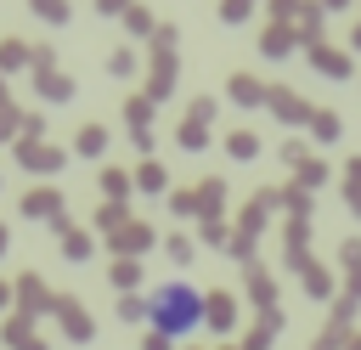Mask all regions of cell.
<instances>
[{
  "instance_id": "6da1fadb",
  "label": "cell",
  "mask_w": 361,
  "mask_h": 350,
  "mask_svg": "<svg viewBox=\"0 0 361 350\" xmlns=\"http://www.w3.org/2000/svg\"><path fill=\"white\" fill-rule=\"evenodd\" d=\"M141 322L158 339H186V333H197L209 322V294L192 288V282H180V277H169V282H158L141 299Z\"/></svg>"
},
{
  "instance_id": "7a4b0ae2",
  "label": "cell",
  "mask_w": 361,
  "mask_h": 350,
  "mask_svg": "<svg viewBox=\"0 0 361 350\" xmlns=\"http://www.w3.org/2000/svg\"><path fill=\"white\" fill-rule=\"evenodd\" d=\"M310 62H316V68H322V73H333V79H344V73H350V62H344V56H338V51H333V45H322V40H316V45H310Z\"/></svg>"
},
{
  "instance_id": "3957f363",
  "label": "cell",
  "mask_w": 361,
  "mask_h": 350,
  "mask_svg": "<svg viewBox=\"0 0 361 350\" xmlns=\"http://www.w3.org/2000/svg\"><path fill=\"white\" fill-rule=\"evenodd\" d=\"M23 62H28V45L23 40H6L0 45V68H23Z\"/></svg>"
},
{
  "instance_id": "277c9868",
  "label": "cell",
  "mask_w": 361,
  "mask_h": 350,
  "mask_svg": "<svg viewBox=\"0 0 361 350\" xmlns=\"http://www.w3.org/2000/svg\"><path fill=\"white\" fill-rule=\"evenodd\" d=\"M28 6H34L45 23H68V6H62V0H28Z\"/></svg>"
},
{
  "instance_id": "5b68a950",
  "label": "cell",
  "mask_w": 361,
  "mask_h": 350,
  "mask_svg": "<svg viewBox=\"0 0 361 350\" xmlns=\"http://www.w3.org/2000/svg\"><path fill=\"white\" fill-rule=\"evenodd\" d=\"M259 45H265V56H288V51H282V45H288V34H282V28H276V34L265 28V40H259Z\"/></svg>"
},
{
  "instance_id": "8992f818",
  "label": "cell",
  "mask_w": 361,
  "mask_h": 350,
  "mask_svg": "<svg viewBox=\"0 0 361 350\" xmlns=\"http://www.w3.org/2000/svg\"><path fill=\"white\" fill-rule=\"evenodd\" d=\"M220 17H226V23H243V17H248V0H220Z\"/></svg>"
},
{
  "instance_id": "52a82bcc",
  "label": "cell",
  "mask_w": 361,
  "mask_h": 350,
  "mask_svg": "<svg viewBox=\"0 0 361 350\" xmlns=\"http://www.w3.org/2000/svg\"><path fill=\"white\" fill-rule=\"evenodd\" d=\"M79 147H85V152H96V147H102V130H96V124H85V130H79Z\"/></svg>"
},
{
  "instance_id": "ba28073f",
  "label": "cell",
  "mask_w": 361,
  "mask_h": 350,
  "mask_svg": "<svg viewBox=\"0 0 361 350\" xmlns=\"http://www.w3.org/2000/svg\"><path fill=\"white\" fill-rule=\"evenodd\" d=\"M124 17H130V28H141V34H147V28H152V17H147V11H141V6H130V11H124Z\"/></svg>"
},
{
  "instance_id": "9c48e42d",
  "label": "cell",
  "mask_w": 361,
  "mask_h": 350,
  "mask_svg": "<svg viewBox=\"0 0 361 350\" xmlns=\"http://www.w3.org/2000/svg\"><path fill=\"white\" fill-rule=\"evenodd\" d=\"M231 90H237V102H259V90H254V79H237Z\"/></svg>"
},
{
  "instance_id": "30bf717a",
  "label": "cell",
  "mask_w": 361,
  "mask_h": 350,
  "mask_svg": "<svg viewBox=\"0 0 361 350\" xmlns=\"http://www.w3.org/2000/svg\"><path fill=\"white\" fill-rule=\"evenodd\" d=\"M102 11H130V0H102Z\"/></svg>"
},
{
  "instance_id": "8fae6325",
  "label": "cell",
  "mask_w": 361,
  "mask_h": 350,
  "mask_svg": "<svg viewBox=\"0 0 361 350\" xmlns=\"http://www.w3.org/2000/svg\"><path fill=\"white\" fill-rule=\"evenodd\" d=\"M327 6H344V0H327Z\"/></svg>"
}]
</instances>
